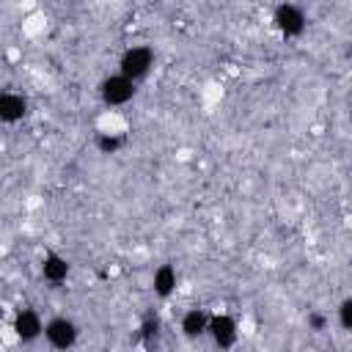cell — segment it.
Returning <instances> with one entry per match:
<instances>
[{
	"instance_id": "1",
	"label": "cell",
	"mask_w": 352,
	"mask_h": 352,
	"mask_svg": "<svg viewBox=\"0 0 352 352\" xmlns=\"http://www.w3.org/2000/svg\"><path fill=\"white\" fill-rule=\"evenodd\" d=\"M154 66V50L146 47V44H138V47H129L124 50V55L118 58V74L126 77L129 82H138L143 80Z\"/></svg>"
},
{
	"instance_id": "2",
	"label": "cell",
	"mask_w": 352,
	"mask_h": 352,
	"mask_svg": "<svg viewBox=\"0 0 352 352\" xmlns=\"http://www.w3.org/2000/svg\"><path fill=\"white\" fill-rule=\"evenodd\" d=\"M77 336H80V330L69 316H52L44 322V338L52 349H60V352L72 349L77 344Z\"/></svg>"
},
{
	"instance_id": "3",
	"label": "cell",
	"mask_w": 352,
	"mask_h": 352,
	"mask_svg": "<svg viewBox=\"0 0 352 352\" xmlns=\"http://www.w3.org/2000/svg\"><path fill=\"white\" fill-rule=\"evenodd\" d=\"M272 22H275V28H278L286 38L302 36V30H305V25H308L305 11H302L300 6H294V3H280V6L275 8V14H272Z\"/></svg>"
},
{
	"instance_id": "4",
	"label": "cell",
	"mask_w": 352,
	"mask_h": 352,
	"mask_svg": "<svg viewBox=\"0 0 352 352\" xmlns=\"http://www.w3.org/2000/svg\"><path fill=\"white\" fill-rule=\"evenodd\" d=\"M135 91H138L135 82H129V80L121 77V74H110V77H104V80L99 82V96H102V102L110 104V107H121V104L132 102Z\"/></svg>"
},
{
	"instance_id": "5",
	"label": "cell",
	"mask_w": 352,
	"mask_h": 352,
	"mask_svg": "<svg viewBox=\"0 0 352 352\" xmlns=\"http://www.w3.org/2000/svg\"><path fill=\"white\" fill-rule=\"evenodd\" d=\"M206 333L212 336L214 346L231 349V346L236 344V338H239V324H236V319H234L231 314H214V316H209Z\"/></svg>"
},
{
	"instance_id": "6",
	"label": "cell",
	"mask_w": 352,
	"mask_h": 352,
	"mask_svg": "<svg viewBox=\"0 0 352 352\" xmlns=\"http://www.w3.org/2000/svg\"><path fill=\"white\" fill-rule=\"evenodd\" d=\"M11 330H14V336H16L22 344H33L36 338L44 336V322H41L38 311H33V308H19L16 316H14Z\"/></svg>"
},
{
	"instance_id": "7",
	"label": "cell",
	"mask_w": 352,
	"mask_h": 352,
	"mask_svg": "<svg viewBox=\"0 0 352 352\" xmlns=\"http://www.w3.org/2000/svg\"><path fill=\"white\" fill-rule=\"evenodd\" d=\"M28 116V99L16 91H3L0 94V121L3 124H16Z\"/></svg>"
},
{
	"instance_id": "8",
	"label": "cell",
	"mask_w": 352,
	"mask_h": 352,
	"mask_svg": "<svg viewBox=\"0 0 352 352\" xmlns=\"http://www.w3.org/2000/svg\"><path fill=\"white\" fill-rule=\"evenodd\" d=\"M69 272H72V264H69L66 256H60V253H55V250L44 253V258H41V278H44V280H50V283H63V280L69 278Z\"/></svg>"
},
{
	"instance_id": "9",
	"label": "cell",
	"mask_w": 352,
	"mask_h": 352,
	"mask_svg": "<svg viewBox=\"0 0 352 352\" xmlns=\"http://www.w3.org/2000/svg\"><path fill=\"white\" fill-rule=\"evenodd\" d=\"M179 327H182V333L187 338H201L206 333V327H209V314L204 308H190V311H184Z\"/></svg>"
},
{
	"instance_id": "10",
	"label": "cell",
	"mask_w": 352,
	"mask_h": 352,
	"mask_svg": "<svg viewBox=\"0 0 352 352\" xmlns=\"http://www.w3.org/2000/svg\"><path fill=\"white\" fill-rule=\"evenodd\" d=\"M176 283H179V275L173 270V264H160L154 270V278H151V286H154V294L157 297H170L176 292Z\"/></svg>"
},
{
	"instance_id": "11",
	"label": "cell",
	"mask_w": 352,
	"mask_h": 352,
	"mask_svg": "<svg viewBox=\"0 0 352 352\" xmlns=\"http://www.w3.org/2000/svg\"><path fill=\"white\" fill-rule=\"evenodd\" d=\"M121 146H124V138H118V135H110V132H99L96 135V148L102 154H116Z\"/></svg>"
},
{
	"instance_id": "12",
	"label": "cell",
	"mask_w": 352,
	"mask_h": 352,
	"mask_svg": "<svg viewBox=\"0 0 352 352\" xmlns=\"http://www.w3.org/2000/svg\"><path fill=\"white\" fill-rule=\"evenodd\" d=\"M338 324L341 330H352V297H344L338 305Z\"/></svg>"
},
{
	"instance_id": "13",
	"label": "cell",
	"mask_w": 352,
	"mask_h": 352,
	"mask_svg": "<svg viewBox=\"0 0 352 352\" xmlns=\"http://www.w3.org/2000/svg\"><path fill=\"white\" fill-rule=\"evenodd\" d=\"M308 322H311L314 330H322L324 327V316L322 314H308Z\"/></svg>"
}]
</instances>
